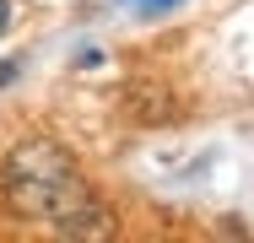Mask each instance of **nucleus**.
Segmentation results:
<instances>
[{"label": "nucleus", "mask_w": 254, "mask_h": 243, "mask_svg": "<svg viewBox=\"0 0 254 243\" xmlns=\"http://www.w3.org/2000/svg\"><path fill=\"white\" fill-rule=\"evenodd\" d=\"M0 194H5L11 216L54 227L65 238H114L119 233L114 211L103 205V194L81 173V162L49 135L11 146V157L0 162Z\"/></svg>", "instance_id": "f257e3e1"}, {"label": "nucleus", "mask_w": 254, "mask_h": 243, "mask_svg": "<svg viewBox=\"0 0 254 243\" xmlns=\"http://www.w3.org/2000/svg\"><path fill=\"white\" fill-rule=\"evenodd\" d=\"M11 27V0H0V33Z\"/></svg>", "instance_id": "7ed1b4c3"}, {"label": "nucleus", "mask_w": 254, "mask_h": 243, "mask_svg": "<svg viewBox=\"0 0 254 243\" xmlns=\"http://www.w3.org/2000/svg\"><path fill=\"white\" fill-rule=\"evenodd\" d=\"M125 5H135L141 16H157V11H173V5H184V0H125Z\"/></svg>", "instance_id": "f03ea898"}]
</instances>
